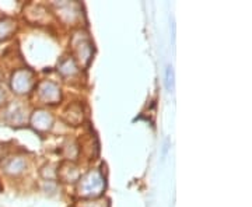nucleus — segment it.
<instances>
[{
    "instance_id": "nucleus-1",
    "label": "nucleus",
    "mask_w": 252,
    "mask_h": 207,
    "mask_svg": "<svg viewBox=\"0 0 252 207\" xmlns=\"http://www.w3.org/2000/svg\"><path fill=\"white\" fill-rule=\"evenodd\" d=\"M165 89L168 91L172 90V67L171 66H167V70H165Z\"/></svg>"
}]
</instances>
